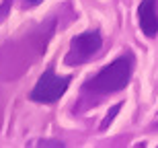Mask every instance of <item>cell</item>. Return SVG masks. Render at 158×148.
I'll return each mask as SVG.
<instances>
[{"label":"cell","mask_w":158,"mask_h":148,"mask_svg":"<svg viewBox=\"0 0 158 148\" xmlns=\"http://www.w3.org/2000/svg\"><path fill=\"white\" fill-rule=\"evenodd\" d=\"M25 2H27L29 6H37V4H41L43 0H25Z\"/></svg>","instance_id":"8992f818"},{"label":"cell","mask_w":158,"mask_h":148,"mask_svg":"<svg viewBox=\"0 0 158 148\" xmlns=\"http://www.w3.org/2000/svg\"><path fill=\"white\" fill-rule=\"evenodd\" d=\"M138 21H140L142 33L146 37H154L158 33V15L154 0H142L140 8H138Z\"/></svg>","instance_id":"277c9868"},{"label":"cell","mask_w":158,"mask_h":148,"mask_svg":"<svg viewBox=\"0 0 158 148\" xmlns=\"http://www.w3.org/2000/svg\"><path fill=\"white\" fill-rule=\"evenodd\" d=\"M156 128H158V124H156Z\"/></svg>","instance_id":"52a82bcc"},{"label":"cell","mask_w":158,"mask_h":148,"mask_svg":"<svg viewBox=\"0 0 158 148\" xmlns=\"http://www.w3.org/2000/svg\"><path fill=\"white\" fill-rule=\"evenodd\" d=\"M119 109H121V105H113L111 109H109V113H107L105 115V119H103V124H101V130H107V128H109V125L113 124V119H115V115H117L119 113Z\"/></svg>","instance_id":"5b68a950"},{"label":"cell","mask_w":158,"mask_h":148,"mask_svg":"<svg viewBox=\"0 0 158 148\" xmlns=\"http://www.w3.org/2000/svg\"><path fill=\"white\" fill-rule=\"evenodd\" d=\"M134 72V58L131 53H123L117 60H113L111 64L101 68L99 74H94L90 80L84 82V89L94 93V95H113L119 93L129 84Z\"/></svg>","instance_id":"6da1fadb"},{"label":"cell","mask_w":158,"mask_h":148,"mask_svg":"<svg viewBox=\"0 0 158 148\" xmlns=\"http://www.w3.org/2000/svg\"><path fill=\"white\" fill-rule=\"evenodd\" d=\"M72 78L70 76H58L56 72L49 68L39 76V80L35 82L33 91H31V101H37V103H45V105H52L56 101H60L64 97V93L68 91Z\"/></svg>","instance_id":"7a4b0ae2"},{"label":"cell","mask_w":158,"mask_h":148,"mask_svg":"<svg viewBox=\"0 0 158 148\" xmlns=\"http://www.w3.org/2000/svg\"><path fill=\"white\" fill-rule=\"evenodd\" d=\"M101 45H103V37H101V33L97 29L94 31H84L80 35L72 37L70 49L66 53V64L68 66L86 64L88 60L101 49Z\"/></svg>","instance_id":"3957f363"}]
</instances>
